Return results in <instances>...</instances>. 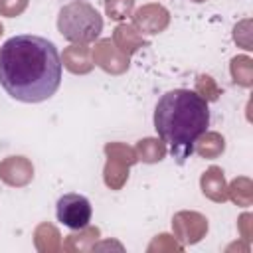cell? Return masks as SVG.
<instances>
[{
  "mask_svg": "<svg viewBox=\"0 0 253 253\" xmlns=\"http://www.w3.org/2000/svg\"><path fill=\"white\" fill-rule=\"evenodd\" d=\"M61 57L53 42L18 34L0 47V87L20 103L47 101L61 85Z\"/></svg>",
  "mask_w": 253,
  "mask_h": 253,
  "instance_id": "cell-1",
  "label": "cell"
},
{
  "mask_svg": "<svg viewBox=\"0 0 253 253\" xmlns=\"http://www.w3.org/2000/svg\"><path fill=\"white\" fill-rule=\"evenodd\" d=\"M210 126V107L190 89L166 91L154 107V128L170 154L184 162Z\"/></svg>",
  "mask_w": 253,
  "mask_h": 253,
  "instance_id": "cell-2",
  "label": "cell"
},
{
  "mask_svg": "<svg viewBox=\"0 0 253 253\" xmlns=\"http://www.w3.org/2000/svg\"><path fill=\"white\" fill-rule=\"evenodd\" d=\"M57 30L71 43H89L99 38L103 30V18L91 4L75 0L59 10Z\"/></svg>",
  "mask_w": 253,
  "mask_h": 253,
  "instance_id": "cell-3",
  "label": "cell"
},
{
  "mask_svg": "<svg viewBox=\"0 0 253 253\" xmlns=\"http://www.w3.org/2000/svg\"><path fill=\"white\" fill-rule=\"evenodd\" d=\"M55 215L61 225H65L73 231H81L91 223L93 208H91V202L83 194L69 192V194H63L57 198Z\"/></svg>",
  "mask_w": 253,
  "mask_h": 253,
  "instance_id": "cell-4",
  "label": "cell"
}]
</instances>
